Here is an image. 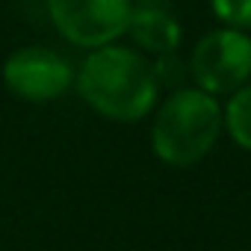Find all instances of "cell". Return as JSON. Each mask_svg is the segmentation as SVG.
<instances>
[{"label":"cell","mask_w":251,"mask_h":251,"mask_svg":"<svg viewBox=\"0 0 251 251\" xmlns=\"http://www.w3.org/2000/svg\"><path fill=\"white\" fill-rule=\"evenodd\" d=\"M195 89L207 95H233L251 83V36L242 30L219 27L198 39L189 56Z\"/></svg>","instance_id":"3"},{"label":"cell","mask_w":251,"mask_h":251,"mask_svg":"<svg viewBox=\"0 0 251 251\" xmlns=\"http://www.w3.org/2000/svg\"><path fill=\"white\" fill-rule=\"evenodd\" d=\"M6 92L27 103H50L74 86L71 62L45 45H24L12 50L0 68Z\"/></svg>","instance_id":"5"},{"label":"cell","mask_w":251,"mask_h":251,"mask_svg":"<svg viewBox=\"0 0 251 251\" xmlns=\"http://www.w3.org/2000/svg\"><path fill=\"white\" fill-rule=\"evenodd\" d=\"M222 121L227 136L242 151H251V83H245L227 98V103L222 106Z\"/></svg>","instance_id":"7"},{"label":"cell","mask_w":251,"mask_h":251,"mask_svg":"<svg viewBox=\"0 0 251 251\" xmlns=\"http://www.w3.org/2000/svg\"><path fill=\"white\" fill-rule=\"evenodd\" d=\"M50 24L77 48L98 50L127 33L130 0H45Z\"/></svg>","instance_id":"4"},{"label":"cell","mask_w":251,"mask_h":251,"mask_svg":"<svg viewBox=\"0 0 251 251\" xmlns=\"http://www.w3.org/2000/svg\"><path fill=\"white\" fill-rule=\"evenodd\" d=\"M213 15L230 30H251V0H210Z\"/></svg>","instance_id":"8"},{"label":"cell","mask_w":251,"mask_h":251,"mask_svg":"<svg viewBox=\"0 0 251 251\" xmlns=\"http://www.w3.org/2000/svg\"><path fill=\"white\" fill-rule=\"evenodd\" d=\"M225 121L219 100L195 86H180L154 112L151 151L160 163L186 169L216 148Z\"/></svg>","instance_id":"2"},{"label":"cell","mask_w":251,"mask_h":251,"mask_svg":"<svg viewBox=\"0 0 251 251\" xmlns=\"http://www.w3.org/2000/svg\"><path fill=\"white\" fill-rule=\"evenodd\" d=\"M127 33L142 50L157 53V56H169L180 48L177 18L172 12H166L163 6H154V3L133 6L130 21H127Z\"/></svg>","instance_id":"6"},{"label":"cell","mask_w":251,"mask_h":251,"mask_svg":"<svg viewBox=\"0 0 251 251\" xmlns=\"http://www.w3.org/2000/svg\"><path fill=\"white\" fill-rule=\"evenodd\" d=\"M74 89L89 109L118 124L142 121L157 106L160 95L154 65L136 48L118 42L89 50L74 74Z\"/></svg>","instance_id":"1"}]
</instances>
